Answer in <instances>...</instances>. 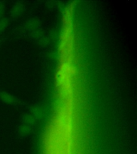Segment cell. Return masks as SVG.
Segmentation results:
<instances>
[{
	"instance_id": "cell-4",
	"label": "cell",
	"mask_w": 137,
	"mask_h": 154,
	"mask_svg": "<svg viewBox=\"0 0 137 154\" xmlns=\"http://www.w3.org/2000/svg\"><path fill=\"white\" fill-rule=\"evenodd\" d=\"M31 131V126L29 125H26L25 123H23L19 127L18 132H19V136L21 137H25L26 135H28Z\"/></svg>"
},
{
	"instance_id": "cell-8",
	"label": "cell",
	"mask_w": 137,
	"mask_h": 154,
	"mask_svg": "<svg viewBox=\"0 0 137 154\" xmlns=\"http://www.w3.org/2000/svg\"><path fill=\"white\" fill-rule=\"evenodd\" d=\"M6 11V4L4 2H0V18L3 17Z\"/></svg>"
},
{
	"instance_id": "cell-1",
	"label": "cell",
	"mask_w": 137,
	"mask_h": 154,
	"mask_svg": "<svg viewBox=\"0 0 137 154\" xmlns=\"http://www.w3.org/2000/svg\"><path fill=\"white\" fill-rule=\"evenodd\" d=\"M25 7L24 4L21 2H15L11 8V11H10V14L11 16L13 18H17V17L20 16L24 11Z\"/></svg>"
},
{
	"instance_id": "cell-3",
	"label": "cell",
	"mask_w": 137,
	"mask_h": 154,
	"mask_svg": "<svg viewBox=\"0 0 137 154\" xmlns=\"http://www.w3.org/2000/svg\"><path fill=\"white\" fill-rule=\"evenodd\" d=\"M0 99L7 103H16L18 101L15 96L7 91H0Z\"/></svg>"
},
{
	"instance_id": "cell-7",
	"label": "cell",
	"mask_w": 137,
	"mask_h": 154,
	"mask_svg": "<svg viewBox=\"0 0 137 154\" xmlns=\"http://www.w3.org/2000/svg\"><path fill=\"white\" fill-rule=\"evenodd\" d=\"M9 24V19L7 17L0 18V33H2L5 29L7 28Z\"/></svg>"
},
{
	"instance_id": "cell-5",
	"label": "cell",
	"mask_w": 137,
	"mask_h": 154,
	"mask_svg": "<svg viewBox=\"0 0 137 154\" xmlns=\"http://www.w3.org/2000/svg\"><path fill=\"white\" fill-rule=\"evenodd\" d=\"M31 115L33 116L35 119H38L43 116V109L40 106L35 105L32 106L31 108Z\"/></svg>"
},
{
	"instance_id": "cell-2",
	"label": "cell",
	"mask_w": 137,
	"mask_h": 154,
	"mask_svg": "<svg viewBox=\"0 0 137 154\" xmlns=\"http://www.w3.org/2000/svg\"><path fill=\"white\" fill-rule=\"evenodd\" d=\"M39 25H40V22L37 18L35 17H32L31 19H29L25 23L24 26L26 30L33 31H35L37 29L39 28Z\"/></svg>"
},
{
	"instance_id": "cell-6",
	"label": "cell",
	"mask_w": 137,
	"mask_h": 154,
	"mask_svg": "<svg viewBox=\"0 0 137 154\" xmlns=\"http://www.w3.org/2000/svg\"><path fill=\"white\" fill-rule=\"evenodd\" d=\"M23 123L26 124V125H34L35 123L36 119L33 116L31 115V113H26V114H24L23 118Z\"/></svg>"
}]
</instances>
